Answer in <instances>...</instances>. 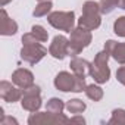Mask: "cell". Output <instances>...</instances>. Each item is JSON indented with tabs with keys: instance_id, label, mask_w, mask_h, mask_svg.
Returning <instances> with one entry per match:
<instances>
[{
	"instance_id": "cell-1",
	"label": "cell",
	"mask_w": 125,
	"mask_h": 125,
	"mask_svg": "<svg viewBox=\"0 0 125 125\" xmlns=\"http://www.w3.org/2000/svg\"><path fill=\"white\" fill-rule=\"evenodd\" d=\"M110 57V53L104 49L102 52H99L94 57V60L91 62L90 66V75L91 78L97 83V84H104L109 81L110 78V69L107 65V60Z\"/></svg>"
},
{
	"instance_id": "cell-2",
	"label": "cell",
	"mask_w": 125,
	"mask_h": 125,
	"mask_svg": "<svg viewBox=\"0 0 125 125\" xmlns=\"http://www.w3.org/2000/svg\"><path fill=\"white\" fill-rule=\"evenodd\" d=\"M71 38H69V56L77 57V54H80L85 47L90 46L93 35L91 31L83 28V27H77L74 28L71 32Z\"/></svg>"
},
{
	"instance_id": "cell-3",
	"label": "cell",
	"mask_w": 125,
	"mask_h": 125,
	"mask_svg": "<svg viewBox=\"0 0 125 125\" xmlns=\"http://www.w3.org/2000/svg\"><path fill=\"white\" fill-rule=\"evenodd\" d=\"M47 21L53 28L59 31L71 32L75 25V13L72 10L71 12H52L47 15Z\"/></svg>"
},
{
	"instance_id": "cell-4",
	"label": "cell",
	"mask_w": 125,
	"mask_h": 125,
	"mask_svg": "<svg viewBox=\"0 0 125 125\" xmlns=\"http://www.w3.org/2000/svg\"><path fill=\"white\" fill-rule=\"evenodd\" d=\"M69 118L63 113H53V112H32L28 118L30 125H53V124H66Z\"/></svg>"
},
{
	"instance_id": "cell-5",
	"label": "cell",
	"mask_w": 125,
	"mask_h": 125,
	"mask_svg": "<svg viewBox=\"0 0 125 125\" xmlns=\"http://www.w3.org/2000/svg\"><path fill=\"white\" fill-rule=\"evenodd\" d=\"M47 54V49L41 46L40 43L34 44H22L21 49V59L28 62L30 65H35Z\"/></svg>"
},
{
	"instance_id": "cell-6",
	"label": "cell",
	"mask_w": 125,
	"mask_h": 125,
	"mask_svg": "<svg viewBox=\"0 0 125 125\" xmlns=\"http://www.w3.org/2000/svg\"><path fill=\"white\" fill-rule=\"evenodd\" d=\"M49 53L54 59H65L69 54V38H66L65 35H56L49 47Z\"/></svg>"
},
{
	"instance_id": "cell-7",
	"label": "cell",
	"mask_w": 125,
	"mask_h": 125,
	"mask_svg": "<svg viewBox=\"0 0 125 125\" xmlns=\"http://www.w3.org/2000/svg\"><path fill=\"white\" fill-rule=\"evenodd\" d=\"M0 97L8 103H15L22 99V88L18 85H12L9 81H2L0 83Z\"/></svg>"
},
{
	"instance_id": "cell-8",
	"label": "cell",
	"mask_w": 125,
	"mask_h": 125,
	"mask_svg": "<svg viewBox=\"0 0 125 125\" xmlns=\"http://www.w3.org/2000/svg\"><path fill=\"white\" fill-rule=\"evenodd\" d=\"M74 85H75V74L62 71L54 78V87L59 91H63V93L74 91Z\"/></svg>"
},
{
	"instance_id": "cell-9",
	"label": "cell",
	"mask_w": 125,
	"mask_h": 125,
	"mask_svg": "<svg viewBox=\"0 0 125 125\" xmlns=\"http://www.w3.org/2000/svg\"><path fill=\"white\" fill-rule=\"evenodd\" d=\"M12 83L15 85H18L19 88H22V90L28 88V87H31L34 84V75H32L31 71L19 68L12 74Z\"/></svg>"
},
{
	"instance_id": "cell-10",
	"label": "cell",
	"mask_w": 125,
	"mask_h": 125,
	"mask_svg": "<svg viewBox=\"0 0 125 125\" xmlns=\"http://www.w3.org/2000/svg\"><path fill=\"white\" fill-rule=\"evenodd\" d=\"M104 49L110 53V56L121 65H125V43H118L115 40H107L104 43Z\"/></svg>"
},
{
	"instance_id": "cell-11",
	"label": "cell",
	"mask_w": 125,
	"mask_h": 125,
	"mask_svg": "<svg viewBox=\"0 0 125 125\" xmlns=\"http://www.w3.org/2000/svg\"><path fill=\"white\" fill-rule=\"evenodd\" d=\"M102 24V13H83L78 19V27H83L88 31H94Z\"/></svg>"
},
{
	"instance_id": "cell-12",
	"label": "cell",
	"mask_w": 125,
	"mask_h": 125,
	"mask_svg": "<svg viewBox=\"0 0 125 125\" xmlns=\"http://www.w3.org/2000/svg\"><path fill=\"white\" fill-rule=\"evenodd\" d=\"M0 15H2V25H0V34L2 35H13L18 31V24L9 18V15L6 13L5 9L0 10Z\"/></svg>"
},
{
	"instance_id": "cell-13",
	"label": "cell",
	"mask_w": 125,
	"mask_h": 125,
	"mask_svg": "<svg viewBox=\"0 0 125 125\" xmlns=\"http://www.w3.org/2000/svg\"><path fill=\"white\" fill-rule=\"evenodd\" d=\"M71 69L75 75H80V77H85L87 74H90V66L91 63L85 59H81V57H74L71 60Z\"/></svg>"
},
{
	"instance_id": "cell-14",
	"label": "cell",
	"mask_w": 125,
	"mask_h": 125,
	"mask_svg": "<svg viewBox=\"0 0 125 125\" xmlns=\"http://www.w3.org/2000/svg\"><path fill=\"white\" fill-rule=\"evenodd\" d=\"M41 97L40 94H32V96H22L21 99V106L22 109L28 110V112H37L41 107Z\"/></svg>"
},
{
	"instance_id": "cell-15",
	"label": "cell",
	"mask_w": 125,
	"mask_h": 125,
	"mask_svg": "<svg viewBox=\"0 0 125 125\" xmlns=\"http://www.w3.org/2000/svg\"><path fill=\"white\" fill-rule=\"evenodd\" d=\"M85 107H87V104H85L83 100H80V99H71V100H68V103H66V110H68L69 113H74V115L83 113V112L85 110Z\"/></svg>"
},
{
	"instance_id": "cell-16",
	"label": "cell",
	"mask_w": 125,
	"mask_h": 125,
	"mask_svg": "<svg viewBox=\"0 0 125 125\" xmlns=\"http://www.w3.org/2000/svg\"><path fill=\"white\" fill-rule=\"evenodd\" d=\"M65 107H66V104L63 103V100H60L57 97H52L46 103V110L53 112V113H62Z\"/></svg>"
},
{
	"instance_id": "cell-17",
	"label": "cell",
	"mask_w": 125,
	"mask_h": 125,
	"mask_svg": "<svg viewBox=\"0 0 125 125\" xmlns=\"http://www.w3.org/2000/svg\"><path fill=\"white\" fill-rule=\"evenodd\" d=\"M85 94H87V97H88L90 100H93V102H100V100L103 99V88L99 87V85H96V84H90V85H87V88H85Z\"/></svg>"
},
{
	"instance_id": "cell-18",
	"label": "cell",
	"mask_w": 125,
	"mask_h": 125,
	"mask_svg": "<svg viewBox=\"0 0 125 125\" xmlns=\"http://www.w3.org/2000/svg\"><path fill=\"white\" fill-rule=\"evenodd\" d=\"M53 5H52V0H49V2H38V5L35 6L32 15L35 18H41V16H47L52 10Z\"/></svg>"
},
{
	"instance_id": "cell-19",
	"label": "cell",
	"mask_w": 125,
	"mask_h": 125,
	"mask_svg": "<svg viewBox=\"0 0 125 125\" xmlns=\"http://www.w3.org/2000/svg\"><path fill=\"white\" fill-rule=\"evenodd\" d=\"M31 32L37 37V40H38L40 43H46V41H47V38H49V32H47V31H46V28H44V27H41V25H32Z\"/></svg>"
},
{
	"instance_id": "cell-20",
	"label": "cell",
	"mask_w": 125,
	"mask_h": 125,
	"mask_svg": "<svg viewBox=\"0 0 125 125\" xmlns=\"http://www.w3.org/2000/svg\"><path fill=\"white\" fill-rule=\"evenodd\" d=\"M109 124L125 125V110H124V109H113L112 118L109 119Z\"/></svg>"
},
{
	"instance_id": "cell-21",
	"label": "cell",
	"mask_w": 125,
	"mask_h": 125,
	"mask_svg": "<svg viewBox=\"0 0 125 125\" xmlns=\"http://www.w3.org/2000/svg\"><path fill=\"white\" fill-rule=\"evenodd\" d=\"M119 0H100V12L103 15L110 13L115 8H118Z\"/></svg>"
},
{
	"instance_id": "cell-22",
	"label": "cell",
	"mask_w": 125,
	"mask_h": 125,
	"mask_svg": "<svg viewBox=\"0 0 125 125\" xmlns=\"http://www.w3.org/2000/svg\"><path fill=\"white\" fill-rule=\"evenodd\" d=\"M83 13H102L100 12V3L93 2V0H87L83 5Z\"/></svg>"
},
{
	"instance_id": "cell-23",
	"label": "cell",
	"mask_w": 125,
	"mask_h": 125,
	"mask_svg": "<svg viewBox=\"0 0 125 125\" xmlns=\"http://www.w3.org/2000/svg\"><path fill=\"white\" fill-rule=\"evenodd\" d=\"M113 32L125 38V16H119L113 24Z\"/></svg>"
},
{
	"instance_id": "cell-24",
	"label": "cell",
	"mask_w": 125,
	"mask_h": 125,
	"mask_svg": "<svg viewBox=\"0 0 125 125\" xmlns=\"http://www.w3.org/2000/svg\"><path fill=\"white\" fill-rule=\"evenodd\" d=\"M34 43H40V41L37 40V37L32 32H28V34L22 35V44H34Z\"/></svg>"
},
{
	"instance_id": "cell-25",
	"label": "cell",
	"mask_w": 125,
	"mask_h": 125,
	"mask_svg": "<svg viewBox=\"0 0 125 125\" xmlns=\"http://www.w3.org/2000/svg\"><path fill=\"white\" fill-rule=\"evenodd\" d=\"M40 93H41L40 87H38V85H34V84H32L31 87L22 90V96H32V94H40Z\"/></svg>"
},
{
	"instance_id": "cell-26",
	"label": "cell",
	"mask_w": 125,
	"mask_h": 125,
	"mask_svg": "<svg viewBox=\"0 0 125 125\" xmlns=\"http://www.w3.org/2000/svg\"><path fill=\"white\" fill-rule=\"evenodd\" d=\"M116 80H118L122 85H125V66L118 68V71H116Z\"/></svg>"
},
{
	"instance_id": "cell-27",
	"label": "cell",
	"mask_w": 125,
	"mask_h": 125,
	"mask_svg": "<svg viewBox=\"0 0 125 125\" xmlns=\"http://www.w3.org/2000/svg\"><path fill=\"white\" fill-rule=\"evenodd\" d=\"M0 124L2 125H9V124H13V125H18V121L12 116H3L2 119H0Z\"/></svg>"
},
{
	"instance_id": "cell-28",
	"label": "cell",
	"mask_w": 125,
	"mask_h": 125,
	"mask_svg": "<svg viewBox=\"0 0 125 125\" xmlns=\"http://www.w3.org/2000/svg\"><path fill=\"white\" fill-rule=\"evenodd\" d=\"M69 122H77V124H85V119H84L83 116H80V113H78V115H75L74 118H69Z\"/></svg>"
},
{
	"instance_id": "cell-29",
	"label": "cell",
	"mask_w": 125,
	"mask_h": 125,
	"mask_svg": "<svg viewBox=\"0 0 125 125\" xmlns=\"http://www.w3.org/2000/svg\"><path fill=\"white\" fill-rule=\"evenodd\" d=\"M118 8H121V9H124V10H125V0H119Z\"/></svg>"
},
{
	"instance_id": "cell-30",
	"label": "cell",
	"mask_w": 125,
	"mask_h": 125,
	"mask_svg": "<svg viewBox=\"0 0 125 125\" xmlns=\"http://www.w3.org/2000/svg\"><path fill=\"white\" fill-rule=\"evenodd\" d=\"M9 2H12V0H0V5H2V8H3V6H6Z\"/></svg>"
},
{
	"instance_id": "cell-31",
	"label": "cell",
	"mask_w": 125,
	"mask_h": 125,
	"mask_svg": "<svg viewBox=\"0 0 125 125\" xmlns=\"http://www.w3.org/2000/svg\"><path fill=\"white\" fill-rule=\"evenodd\" d=\"M38 2H49V0H38Z\"/></svg>"
}]
</instances>
